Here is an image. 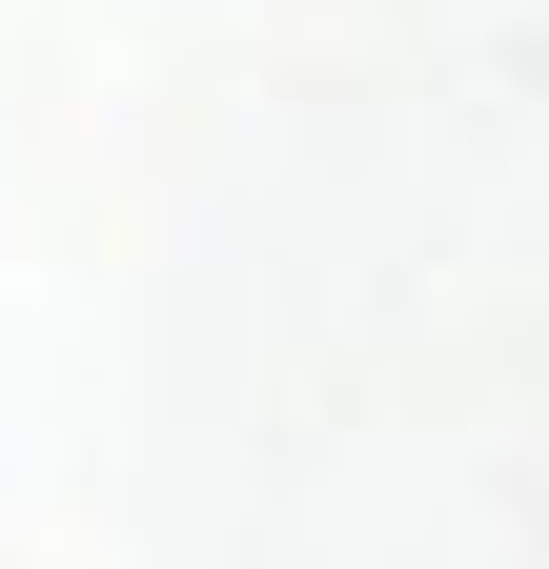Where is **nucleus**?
Masks as SVG:
<instances>
[]
</instances>
